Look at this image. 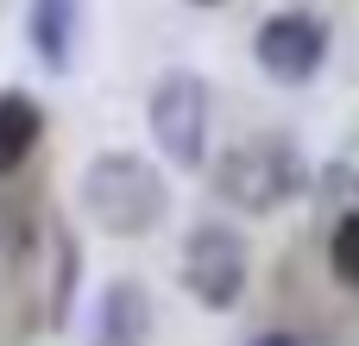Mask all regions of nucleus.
Here are the masks:
<instances>
[{"label":"nucleus","instance_id":"1","mask_svg":"<svg viewBox=\"0 0 359 346\" xmlns=\"http://www.w3.org/2000/svg\"><path fill=\"white\" fill-rule=\"evenodd\" d=\"M76 202L95 233L107 240H145L170 214V183L145 151H101L76 177Z\"/></svg>","mask_w":359,"mask_h":346},{"label":"nucleus","instance_id":"2","mask_svg":"<svg viewBox=\"0 0 359 346\" xmlns=\"http://www.w3.org/2000/svg\"><path fill=\"white\" fill-rule=\"evenodd\" d=\"M215 189H221V202H233L240 214H278V208L303 189L297 139H284V132H259V139L227 145L221 164H215Z\"/></svg>","mask_w":359,"mask_h":346},{"label":"nucleus","instance_id":"3","mask_svg":"<svg viewBox=\"0 0 359 346\" xmlns=\"http://www.w3.org/2000/svg\"><path fill=\"white\" fill-rule=\"evenodd\" d=\"M151 145L164 151L170 170H202L208 164V126H215V88L196 69H164L145 101Z\"/></svg>","mask_w":359,"mask_h":346},{"label":"nucleus","instance_id":"4","mask_svg":"<svg viewBox=\"0 0 359 346\" xmlns=\"http://www.w3.org/2000/svg\"><path fill=\"white\" fill-rule=\"evenodd\" d=\"M177 271H183V290L196 296V309L227 315V309H240V296H246L252 246H246V233L227 227V221H196L189 240H183V265H177Z\"/></svg>","mask_w":359,"mask_h":346},{"label":"nucleus","instance_id":"5","mask_svg":"<svg viewBox=\"0 0 359 346\" xmlns=\"http://www.w3.org/2000/svg\"><path fill=\"white\" fill-rule=\"evenodd\" d=\"M252 57H259V69H265L271 82L303 88V82H316L322 63H328V25H322L316 13H271V19L252 32Z\"/></svg>","mask_w":359,"mask_h":346},{"label":"nucleus","instance_id":"6","mask_svg":"<svg viewBox=\"0 0 359 346\" xmlns=\"http://www.w3.org/2000/svg\"><path fill=\"white\" fill-rule=\"evenodd\" d=\"M151 334H158L151 290H145L139 277H114V284H101L95 315H88V346H151Z\"/></svg>","mask_w":359,"mask_h":346},{"label":"nucleus","instance_id":"7","mask_svg":"<svg viewBox=\"0 0 359 346\" xmlns=\"http://www.w3.org/2000/svg\"><path fill=\"white\" fill-rule=\"evenodd\" d=\"M25 32H32V50H38L44 69H69L76 32H82V0H32Z\"/></svg>","mask_w":359,"mask_h":346},{"label":"nucleus","instance_id":"8","mask_svg":"<svg viewBox=\"0 0 359 346\" xmlns=\"http://www.w3.org/2000/svg\"><path fill=\"white\" fill-rule=\"evenodd\" d=\"M44 139V107L25 88H0V177H13Z\"/></svg>","mask_w":359,"mask_h":346},{"label":"nucleus","instance_id":"9","mask_svg":"<svg viewBox=\"0 0 359 346\" xmlns=\"http://www.w3.org/2000/svg\"><path fill=\"white\" fill-rule=\"evenodd\" d=\"M328 271H334L347 290H359V208L341 214V227H334V240H328Z\"/></svg>","mask_w":359,"mask_h":346},{"label":"nucleus","instance_id":"10","mask_svg":"<svg viewBox=\"0 0 359 346\" xmlns=\"http://www.w3.org/2000/svg\"><path fill=\"white\" fill-rule=\"evenodd\" d=\"M69 284H76V246L57 240V290H50V328L69 321Z\"/></svg>","mask_w":359,"mask_h":346},{"label":"nucleus","instance_id":"11","mask_svg":"<svg viewBox=\"0 0 359 346\" xmlns=\"http://www.w3.org/2000/svg\"><path fill=\"white\" fill-rule=\"evenodd\" d=\"M252 346H303V334H284V328H271V334H259Z\"/></svg>","mask_w":359,"mask_h":346},{"label":"nucleus","instance_id":"12","mask_svg":"<svg viewBox=\"0 0 359 346\" xmlns=\"http://www.w3.org/2000/svg\"><path fill=\"white\" fill-rule=\"evenodd\" d=\"M189 6H221V0H189Z\"/></svg>","mask_w":359,"mask_h":346}]
</instances>
